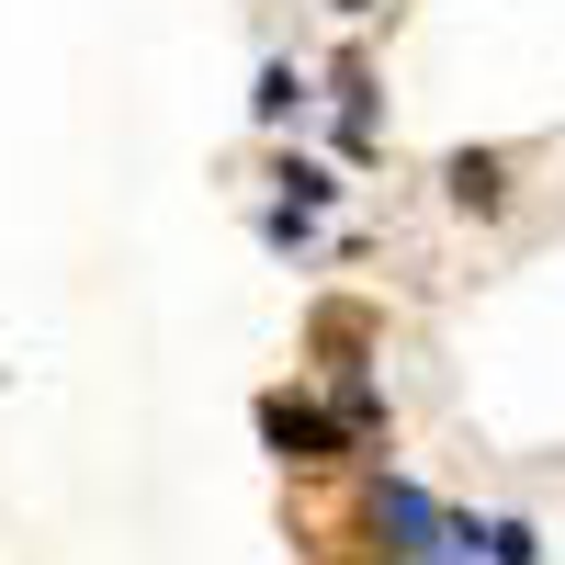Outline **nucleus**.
Wrapping results in <instances>:
<instances>
[{"instance_id":"5","label":"nucleus","mask_w":565,"mask_h":565,"mask_svg":"<svg viewBox=\"0 0 565 565\" xmlns=\"http://www.w3.org/2000/svg\"><path fill=\"white\" fill-rule=\"evenodd\" d=\"M328 193H340V181H328V170H317V159H295V170H282V215H317V204H328Z\"/></svg>"},{"instance_id":"6","label":"nucleus","mask_w":565,"mask_h":565,"mask_svg":"<svg viewBox=\"0 0 565 565\" xmlns=\"http://www.w3.org/2000/svg\"><path fill=\"white\" fill-rule=\"evenodd\" d=\"M249 103H260V125H282V114H295V103H306V79H295V68H282V57H271V68H260V90H249Z\"/></svg>"},{"instance_id":"4","label":"nucleus","mask_w":565,"mask_h":565,"mask_svg":"<svg viewBox=\"0 0 565 565\" xmlns=\"http://www.w3.org/2000/svg\"><path fill=\"white\" fill-rule=\"evenodd\" d=\"M452 543H476L487 565H532L543 543H532V521H452Z\"/></svg>"},{"instance_id":"1","label":"nucleus","mask_w":565,"mask_h":565,"mask_svg":"<svg viewBox=\"0 0 565 565\" xmlns=\"http://www.w3.org/2000/svg\"><path fill=\"white\" fill-rule=\"evenodd\" d=\"M362 521H373V543H385V565H441V543H452V521H441L407 476H373Z\"/></svg>"},{"instance_id":"7","label":"nucleus","mask_w":565,"mask_h":565,"mask_svg":"<svg viewBox=\"0 0 565 565\" xmlns=\"http://www.w3.org/2000/svg\"><path fill=\"white\" fill-rule=\"evenodd\" d=\"M340 12H373V0H340Z\"/></svg>"},{"instance_id":"2","label":"nucleus","mask_w":565,"mask_h":565,"mask_svg":"<svg viewBox=\"0 0 565 565\" xmlns=\"http://www.w3.org/2000/svg\"><path fill=\"white\" fill-rule=\"evenodd\" d=\"M260 441H271L282 463H340V452H351V418H328L317 396H271V407H260Z\"/></svg>"},{"instance_id":"3","label":"nucleus","mask_w":565,"mask_h":565,"mask_svg":"<svg viewBox=\"0 0 565 565\" xmlns=\"http://www.w3.org/2000/svg\"><path fill=\"white\" fill-rule=\"evenodd\" d=\"M441 181H452V204H476V215H498V204H509V159H487V148H463Z\"/></svg>"}]
</instances>
